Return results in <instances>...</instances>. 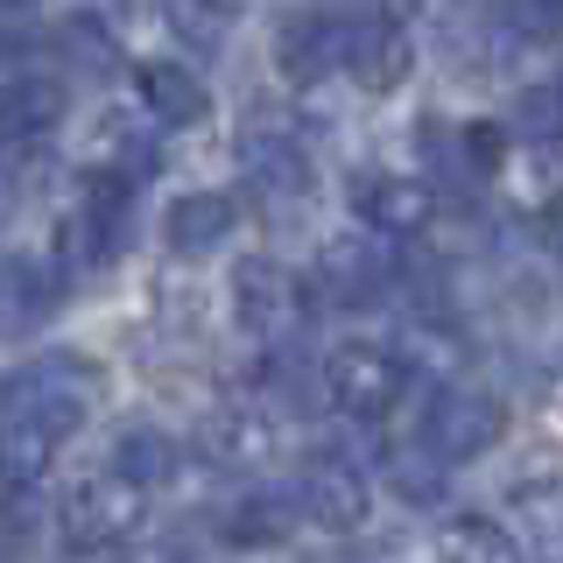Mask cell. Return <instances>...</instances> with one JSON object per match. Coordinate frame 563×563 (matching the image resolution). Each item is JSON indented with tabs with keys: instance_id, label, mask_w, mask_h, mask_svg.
<instances>
[{
	"instance_id": "6da1fadb",
	"label": "cell",
	"mask_w": 563,
	"mask_h": 563,
	"mask_svg": "<svg viewBox=\"0 0 563 563\" xmlns=\"http://www.w3.org/2000/svg\"><path fill=\"white\" fill-rule=\"evenodd\" d=\"M275 57L289 78H352L366 92H395L416 70V43L395 14H303V22L282 29Z\"/></svg>"
},
{
	"instance_id": "7a4b0ae2",
	"label": "cell",
	"mask_w": 563,
	"mask_h": 563,
	"mask_svg": "<svg viewBox=\"0 0 563 563\" xmlns=\"http://www.w3.org/2000/svg\"><path fill=\"white\" fill-rule=\"evenodd\" d=\"M134 184L120 163H92L70 190V211L57 225V254H70L78 268H106L128 246V219H134Z\"/></svg>"
},
{
	"instance_id": "3957f363",
	"label": "cell",
	"mask_w": 563,
	"mask_h": 563,
	"mask_svg": "<svg viewBox=\"0 0 563 563\" xmlns=\"http://www.w3.org/2000/svg\"><path fill=\"white\" fill-rule=\"evenodd\" d=\"M233 163L246 176V190H261L268 205H303L310 184H317V163H310V141L296 134V120L268 113V106H254V113L240 120L233 134Z\"/></svg>"
},
{
	"instance_id": "277c9868",
	"label": "cell",
	"mask_w": 563,
	"mask_h": 563,
	"mask_svg": "<svg viewBox=\"0 0 563 563\" xmlns=\"http://www.w3.org/2000/svg\"><path fill=\"white\" fill-rule=\"evenodd\" d=\"M141 521H148V486L120 479L113 465H106L99 479H78L57 507L64 550H78V556H106V550H120V542H134Z\"/></svg>"
},
{
	"instance_id": "5b68a950",
	"label": "cell",
	"mask_w": 563,
	"mask_h": 563,
	"mask_svg": "<svg viewBox=\"0 0 563 563\" xmlns=\"http://www.w3.org/2000/svg\"><path fill=\"white\" fill-rule=\"evenodd\" d=\"M310 310H317L310 282L289 275L282 261L254 254V261H240V268H233V317H240V331L254 345H303Z\"/></svg>"
},
{
	"instance_id": "8992f818",
	"label": "cell",
	"mask_w": 563,
	"mask_h": 563,
	"mask_svg": "<svg viewBox=\"0 0 563 563\" xmlns=\"http://www.w3.org/2000/svg\"><path fill=\"white\" fill-rule=\"evenodd\" d=\"M409 380H416V366L380 339H345V345L324 352V366H317V395H324L331 409H345V416H387Z\"/></svg>"
},
{
	"instance_id": "52a82bcc",
	"label": "cell",
	"mask_w": 563,
	"mask_h": 563,
	"mask_svg": "<svg viewBox=\"0 0 563 563\" xmlns=\"http://www.w3.org/2000/svg\"><path fill=\"white\" fill-rule=\"evenodd\" d=\"M92 401H99V366H92V360H70V352L29 360L22 374H8V387H0V409H22V416H35V422H49L64 444L85 430Z\"/></svg>"
},
{
	"instance_id": "ba28073f",
	"label": "cell",
	"mask_w": 563,
	"mask_h": 563,
	"mask_svg": "<svg viewBox=\"0 0 563 563\" xmlns=\"http://www.w3.org/2000/svg\"><path fill=\"white\" fill-rule=\"evenodd\" d=\"M500 437H507V409L493 395H479V387H437L416 422V444L430 457H444V465H472Z\"/></svg>"
},
{
	"instance_id": "9c48e42d",
	"label": "cell",
	"mask_w": 563,
	"mask_h": 563,
	"mask_svg": "<svg viewBox=\"0 0 563 563\" xmlns=\"http://www.w3.org/2000/svg\"><path fill=\"white\" fill-rule=\"evenodd\" d=\"M401 282V261H395V240L380 233H339L317 246V275H310V296L324 303H380L387 289Z\"/></svg>"
},
{
	"instance_id": "30bf717a",
	"label": "cell",
	"mask_w": 563,
	"mask_h": 563,
	"mask_svg": "<svg viewBox=\"0 0 563 563\" xmlns=\"http://www.w3.org/2000/svg\"><path fill=\"white\" fill-rule=\"evenodd\" d=\"M437 205H444V190L430 184V176H401V169H360V184H352V211H360L366 233L409 246L437 225Z\"/></svg>"
},
{
	"instance_id": "8fae6325",
	"label": "cell",
	"mask_w": 563,
	"mask_h": 563,
	"mask_svg": "<svg viewBox=\"0 0 563 563\" xmlns=\"http://www.w3.org/2000/svg\"><path fill=\"white\" fill-rule=\"evenodd\" d=\"M70 85L57 70H8L0 78V148H43L64 128Z\"/></svg>"
},
{
	"instance_id": "7c38bea8",
	"label": "cell",
	"mask_w": 563,
	"mask_h": 563,
	"mask_svg": "<svg viewBox=\"0 0 563 563\" xmlns=\"http://www.w3.org/2000/svg\"><path fill=\"white\" fill-rule=\"evenodd\" d=\"M296 507H303V521L331 528V536H352L366 515H374V486H366V472L352 465V457H310L303 465V486H296Z\"/></svg>"
},
{
	"instance_id": "4fadbf2b",
	"label": "cell",
	"mask_w": 563,
	"mask_h": 563,
	"mask_svg": "<svg viewBox=\"0 0 563 563\" xmlns=\"http://www.w3.org/2000/svg\"><path fill=\"white\" fill-rule=\"evenodd\" d=\"M507 155V128H486V120H472V128H451V120H430L422 128V163H430V184H486L493 169H500Z\"/></svg>"
},
{
	"instance_id": "5bb4252c",
	"label": "cell",
	"mask_w": 563,
	"mask_h": 563,
	"mask_svg": "<svg viewBox=\"0 0 563 563\" xmlns=\"http://www.w3.org/2000/svg\"><path fill=\"white\" fill-rule=\"evenodd\" d=\"M198 457L219 472H254L275 457V416L261 401H225L198 422Z\"/></svg>"
},
{
	"instance_id": "9a60e30c",
	"label": "cell",
	"mask_w": 563,
	"mask_h": 563,
	"mask_svg": "<svg viewBox=\"0 0 563 563\" xmlns=\"http://www.w3.org/2000/svg\"><path fill=\"white\" fill-rule=\"evenodd\" d=\"M233 233H240V198L233 190H184V198L163 211V240H169L176 261H211Z\"/></svg>"
},
{
	"instance_id": "2e32d148",
	"label": "cell",
	"mask_w": 563,
	"mask_h": 563,
	"mask_svg": "<svg viewBox=\"0 0 563 563\" xmlns=\"http://www.w3.org/2000/svg\"><path fill=\"white\" fill-rule=\"evenodd\" d=\"M134 92H141V113H148L155 128H205L211 120V92H205V78L190 64H169V57L141 64Z\"/></svg>"
},
{
	"instance_id": "e0dca14e",
	"label": "cell",
	"mask_w": 563,
	"mask_h": 563,
	"mask_svg": "<svg viewBox=\"0 0 563 563\" xmlns=\"http://www.w3.org/2000/svg\"><path fill=\"white\" fill-rule=\"evenodd\" d=\"M64 437L22 409H0V493H35L57 465Z\"/></svg>"
},
{
	"instance_id": "ac0fdd59",
	"label": "cell",
	"mask_w": 563,
	"mask_h": 563,
	"mask_svg": "<svg viewBox=\"0 0 563 563\" xmlns=\"http://www.w3.org/2000/svg\"><path fill=\"white\" fill-rule=\"evenodd\" d=\"M57 296H64V282L49 275L43 261H8V275H0V317H8L14 331L43 324V317L57 310Z\"/></svg>"
},
{
	"instance_id": "d6986e66",
	"label": "cell",
	"mask_w": 563,
	"mask_h": 563,
	"mask_svg": "<svg viewBox=\"0 0 563 563\" xmlns=\"http://www.w3.org/2000/svg\"><path fill=\"white\" fill-rule=\"evenodd\" d=\"M437 556H457V563H507L521 556V536L500 528L493 515H451L437 528Z\"/></svg>"
},
{
	"instance_id": "ffe728a7",
	"label": "cell",
	"mask_w": 563,
	"mask_h": 563,
	"mask_svg": "<svg viewBox=\"0 0 563 563\" xmlns=\"http://www.w3.org/2000/svg\"><path fill=\"white\" fill-rule=\"evenodd\" d=\"M176 465H184V451H176L163 430H120L113 437V472L134 479V486H148V493L163 479H176Z\"/></svg>"
},
{
	"instance_id": "44dd1931",
	"label": "cell",
	"mask_w": 563,
	"mask_h": 563,
	"mask_svg": "<svg viewBox=\"0 0 563 563\" xmlns=\"http://www.w3.org/2000/svg\"><path fill=\"white\" fill-rule=\"evenodd\" d=\"M303 521V507H296V493H254V500L233 507V521H225V536L240 542V550H261V542H289V528Z\"/></svg>"
},
{
	"instance_id": "7402d4cb",
	"label": "cell",
	"mask_w": 563,
	"mask_h": 563,
	"mask_svg": "<svg viewBox=\"0 0 563 563\" xmlns=\"http://www.w3.org/2000/svg\"><path fill=\"white\" fill-rule=\"evenodd\" d=\"M163 22H169L176 43L219 49L225 35H233V22H240V0H163Z\"/></svg>"
},
{
	"instance_id": "603a6c76",
	"label": "cell",
	"mask_w": 563,
	"mask_h": 563,
	"mask_svg": "<svg viewBox=\"0 0 563 563\" xmlns=\"http://www.w3.org/2000/svg\"><path fill=\"white\" fill-rule=\"evenodd\" d=\"M387 472H395V493H401V500H437V493H444V472H451V465H444V457H430L422 444H401Z\"/></svg>"
},
{
	"instance_id": "cb8c5ba5",
	"label": "cell",
	"mask_w": 563,
	"mask_h": 563,
	"mask_svg": "<svg viewBox=\"0 0 563 563\" xmlns=\"http://www.w3.org/2000/svg\"><path fill=\"white\" fill-rule=\"evenodd\" d=\"M507 507H515V521L536 528V550L550 556V550H556V479H528V486H515V493H507Z\"/></svg>"
},
{
	"instance_id": "d4e9b609",
	"label": "cell",
	"mask_w": 563,
	"mask_h": 563,
	"mask_svg": "<svg viewBox=\"0 0 563 563\" xmlns=\"http://www.w3.org/2000/svg\"><path fill=\"white\" fill-rule=\"evenodd\" d=\"M500 29H515V43H556L563 22V0H500Z\"/></svg>"
},
{
	"instance_id": "484cf974",
	"label": "cell",
	"mask_w": 563,
	"mask_h": 563,
	"mask_svg": "<svg viewBox=\"0 0 563 563\" xmlns=\"http://www.w3.org/2000/svg\"><path fill=\"white\" fill-rule=\"evenodd\" d=\"M507 141H556V85H536V92L515 99Z\"/></svg>"
},
{
	"instance_id": "4316f807",
	"label": "cell",
	"mask_w": 563,
	"mask_h": 563,
	"mask_svg": "<svg viewBox=\"0 0 563 563\" xmlns=\"http://www.w3.org/2000/svg\"><path fill=\"white\" fill-rule=\"evenodd\" d=\"M8 211H14V169L0 163V219H8Z\"/></svg>"
},
{
	"instance_id": "83f0119b",
	"label": "cell",
	"mask_w": 563,
	"mask_h": 563,
	"mask_svg": "<svg viewBox=\"0 0 563 563\" xmlns=\"http://www.w3.org/2000/svg\"><path fill=\"white\" fill-rule=\"evenodd\" d=\"M0 8H22V0H0Z\"/></svg>"
}]
</instances>
